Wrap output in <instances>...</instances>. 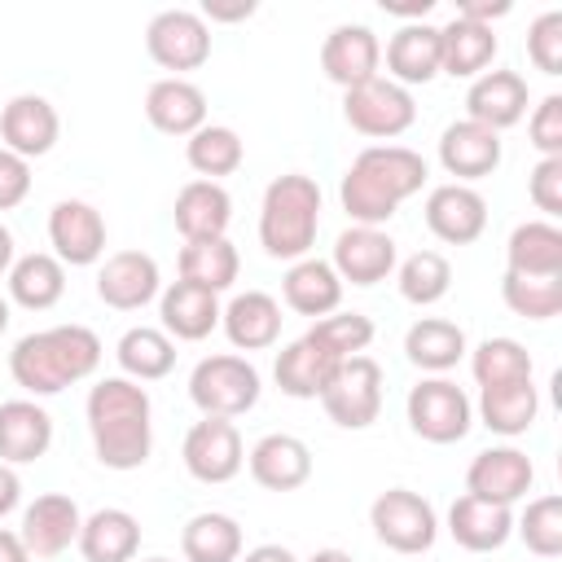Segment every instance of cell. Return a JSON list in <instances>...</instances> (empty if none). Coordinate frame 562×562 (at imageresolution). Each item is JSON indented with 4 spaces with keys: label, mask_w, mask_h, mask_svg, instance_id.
I'll return each mask as SVG.
<instances>
[{
    "label": "cell",
    "mask_w": 562,
    "mask_h": 562,
    "mask_svg": "<svg viewBox=\"0 0 562 562\" xmlns=\"http://www.w3.org/2000/svg\"><path fill=\"white\" fill-rule=\"evenodd\" d=\"M92 452L105 470H140L154 452V404L149 391L123 373L101 378L83 400Z\"/></svg>",
    "instance_id": "cell-1"
},
{
    "label": "cell",
    "mask_w": 562,
    "mask_h": 562,
    "mask_svg": "<svg viewBox=\"0 0 562 562\" xmlns=\"http://www.w3.org/2000/svg\"><path fill=\"white\" fill-rule=\"evenodd\" d=\"M426 158L408 145H364L351 167L342 171V184H338V202L347 211L351 224H364V228H382L395 220V211L422 193L426 184Z\"/></svg>",
    "instance_id": "cell-2"
},
{
    "label": "cell",
    "mask_w": 562,
    "mask_h": 562,
    "mask_svg": "<svg viewBox=\"0 0 562 562\" xmlns=\"http://www.w3.org/2000/svg\"><path fill=\"white\" fill-rule=\"evenodd\" d=\"M97 364H101V338L88 325H53L22 334L9 351V373L31 400H48L92 378Z\"/></svg>",
    "instance_id": "cell-3"
},
{
    "label": "cell",
    "mask_w": 562,
    "mask_h": 562,
    "mask_svg": "<svg viewBox=\"0 0 562 562\" xmlns=\"http://www.w3.org/2000/svg\"><path fill=\"white\" fill-rule=\"evenodd\" d=\"M321 228V184L303 171H285L263 189L259 202V246L268 259H303Z\"/></svg>",
    "instance_id": "cell-4"
},
{
    "label": "cell",
    "mask_w": 562,
    "mask_h": 562,
    "mask_svg": "<svg viewBox=\"0 0 562 562\" xmlns=\"http://www.w3.org/2000/svg\"><path fill=\"white\" fill-rule=\"evenodd\" d=\"M259 369L246 356H206L189 373V400L202 417H241L259 404Z\"/></svg>",
    "instance_id": "cell-5"
},
{
    "label": "cell",
    "mask_w": 562,
    "mask_h": 562,
    "mask_svg": "<svg viewBox=\"0 0 562 562\" xmlns=\"http://www.w3.org/2000/svg\"><path fill=\"white\" fill-rule=\"evenodd\" d=\"M342 119H347L351 132L391 145L395 136H404L417 123V101H413L408 88H400L395 79L378 75V79L342 92Z\"/></svg>",
    "instance_id": "cell-6"
},
{
    "label": "cell",
    "mask_w": 562,
    "mask_h": 562,
    "mask_svg": "<svg viewBox=\"0 0 562 562\" xmlns=\"http://www.w3.org/2000/svg\"><path fill=\"white\" fill-rule=\"evenodd\" d=\"M408 426L426 443H457L474 426V404L452 378H422L404 400Z\"/></svg>",
    "instance_id": "cell-7"
},
{
    "label": "cell",
    "mask_w": 562,
    "mask_h": 562,
    "mask_svg": "<svg viewBox=\"0 0 562 562\" xmlns=\"http://www.w3.org/2000/svg\"><path fill=\"white\" fill-rule=\"evenodd\" d=\"M369 527L395 553H426L439 540V514H435V505L422 492H408V487H386L369 505Z\"/></svg>",
    "instance_id": "cell-8"
},
{
    "label": "cell",
    "mask_w": 562,
    "mask_h": 562,
    "mask_svg": "<svg viewBox=\"0 0 562 562\" xmlns=\"http://www.w3.org/2000/svg\"><path fill=\"white\" fill-rule=\"evenodd\" d=\"M321 408L342 430H364L382 413V364L373 356H351L334 369L329 386L321 391Z\"/></svg>",
    "instance_id": "cell-9"
},
{
    "label": "cell",
    "mask_w": 562,
    "mask_h": 562,
    "mask_svg": "<svg viewBox=\"0 0 562 562\" xmlns=\"http://www.w3.org/2000/svg\"><path fill=\"white\" fill-rule=\"evenodd\" d=\"M145 53L171 70V79H184V70H198L211 57V26L193 9H162L145 26Z\"/></svg>",
    "instance_id": "cell-10"
},
{
    "label": "cell",
    "mask_w": 562,
    "mask_h": 562,
    "mask_svg": "<svg viewBox=\"0 0 562 562\" xmlns=\"http://www.w3.org/2000/svg\"><path fill=\"white\" fill-rule=\"evenodd\" d=\"M180 461L198 483H228L246 465L241 430L228 417H202L189 426V435L180 443Z\"/></svg>",
    "instance_id": "cell-11"
},
{
    "label": "cell",
    "mask_w": 562,
    "mask_h": 562,
    "mask_svg": "<svg viewBox=\"0 0 562 562\" xmlns=\"http://www.w3.org/2000/svg\"><path fill=\"white\" fill-rule=\"evenodd\" d=\"M48 246L70 268H92L105 255V220L83 198H61L48 211Z\"/></svg>",
    "instance_id": "cell-12"
},
{
    "label": "cell",
    "mask_w": 562,
    "mask_h": 562,
    "mask_svg": "<svg viewBox=\"0 0 562 562\" xmlns=\"http://www.w3.org/2000/svg\"><path fill=\"white\" fill-rule=\"evenodd\" d=\"M162 294V272L149 250H114L97 268V299L114 312H140Z\"/></svg>",
    "instance_id": "cell-13"
},
{
    "label": "cell",
    "mask_w": 562,
    "mask_h": 562,
    "mask_svg": "<svg viewBox=\"0 0 562 562\" xmlns=\"http://www.w3.org/2000/svg\"><path fill=\"white\" fill-rule=\"evenodd\" d=\"M321 70L342 92L347 88H360V83H369V79L382 75V40L364 22H342L321 44Z\"/></svg>",
    "instance_id": "cell-14"
},
{
    "label": "cell",
    "mask_w": 562,
    "mask_h": 562,
    "mask_svg": "<svg viewBox=\"0 0 562 562\" xmlns=\"http://www.w3.org/2000/svg\"><path fill=\"white\" fill-rule=\"evenodd\" d=\"M536 483V465L522 448L514 443H501V448H483L470 470H465V492L479 496V501H492V505H509L522 501Z\"/></svg>",
    "instance_id": "cell-15"
},
{
    "label": "cell",
    "mask_w": 562,
    "mask_h": 562,
    "mask_svg": "<svg viewBox=\"0 0 562 562\" xmlns=\"http://www.w3.org/2000/svg\"><path fill=\"white\" fill-rule=\"evenodd\" d=\"M422 215H426V228L439 241H448V246H470L487 228V202H483V193L474 184H457V180L435 184L426 193Z\"/></svg>",
    "instance_id": "cell-16"
},
{
    "label": "cell",
    "mask_w": 562,
    "mask_h": 562,
    "mask_svg": "<svg viewBox=\"0 0 562 562\" xmlns=\"http://www.w3.org/2000/svg\"><path fill=\"white\" fill-rule=\"evenodd\" d=\"M79 527H83V514H79L75 496H66V492H44V496H35V501L22 509L18 540L26 544L31 558H57V553H66V549L79 540Z\"/></svg>",
    "instance_id": "cell-17"
},
{
    "label": "cell",
    "mask_w": 562,
    "mask_h": 562,
    "mask_svg": "<svg viewBox=\"0 0 562 562\" xmlns=\"http://www.w3.org/2000/svg\"><path fill=\"white\" fill-rule=\"evenodd\" d=\"M61 136V119L53 110L48 97L40 92H18L4 110H0V145L18 158H44Z\"/></svg>",
    "instance_id": "cell-18"
},
{
    "label": "cell",
    "mask_w": 562,
    "mask_h": 562,
    "mask_svg": "<svg viewBox=\"0 0 562 562\" xmlns=\"http://www.w3.org/2000/svg\"><path fill=\"white\" fill-rule=\"evenodd\" d=\"M329 268L338 272V281L347 285H378L395 272V237L386 228H364V224H351L338 233L334 241V259Z\"/></svg>",
    "instance_id": "cell-19"
},
{
    "label": "cell",
    "mask_w": 562,
    "mask_h": 562,
    "mask_svg": "<svg viewBox=\"0 0 562 562\" xmlns=\"http://www.w3.org/2000/svg\"><path fill=\"white\" fill-rule=\"evenodd\" d=\"M439 167L457 180V184H474L483 176H492L501 167V132L457 119L443 127L439 136Z\"/></svg>",
    "instance_id": "cell-20"
},
{
    "label": "cell",
    "mask_w": 562,
    "mask_h": 562,
    "mask_svg": "<svg viewBox=\"0 0 562 562\" xmlns=\"http://www.w3.org/2000/svg\"><path fill=\"white\" fill-rule=\"evenodd\" d=\"M246 465H250V479L259 487H268V492H299L312 479V448L299 435L272 430V435H263L246 452Z\"/></svg>",
    "instance_id": "cell-21"
},
{
    "label": "cell",
    "mask_w": 562,
    "mask_h": 562,
    "mask_svg": "<svg viewBox=\"0 0 562 562\" xmlns=\"http://www.w3.org/2000/svg\"><path fill=\"white\" fill-rule=\"evenodd\" d=\"M527 114V79L518 70H483L465 88V119L492 132L514 127Z\"/></svg>",
    "instance_id": "cell-22"
},
{
    "label": "cell",
    "mask_w": 562,
    "mask_h": 562,
    "mask_svg": "<svg viewBox=\"0 0 562 562\" xmlns=\"http://www.w3.org/2000/svg\"><path fill=\"white\" fill-rule=\"evenodd\" d=\"M382 61H386V79H395L408 92L417 83H430L439 75V26H430V22L395 26V35L382 48Z\"/></svg>",
    "instance_id": "cell-23"
},
{
    "label": "cell",
    "mask_w": 562,
    "mask_h": 562,
    "mask_svg": "<svg viewBox=\"0 0 562 562\" xmlns=\"http://www.w3.org/2000/svg\"><path fill=\"white\" fill-rule=\"evenodd\" d=\"M145 119L154 132L162 136H193L198 127H206V92L193 79H158L145 92Z\"/></svg>",
    "instance_id": "cell-24"
},
{
    "label": "cell",
    "mask_w": 562,
    "mask_h": 562,
    "mask_svg": "<svg viewBox=\"0 0 562 562\" xmlns=\"http://www.w3.org/2000/svg\"><path fill=\"white\" fill-rule=\"evenodd\" d=\"M53 448V417L40 400H4L0 404V461L31 465Z\"/></svg>",
    "instance_id": "cell-25"
},
{
    "label": "cell",
    "mask_w": 562,
    "mask_h": 562,
    "mask_svg": "<svg viewBox=\"0 0 562 562\" xmlns=\"http://www.w3.org/2000/svg\"><path fill=\"white\" fill-rule=\"evenodd\" d=\"M171 220L184 241H206V237H228L233 224V198L220 180H189L176 193Z\"/></svg>",
    "instance_id": "cell-26"
},
{
    "label": "cell",
    "mask_w": 562,
    "mask_h": 562,
    "mask_svg": "<svg viewBox=\"0 0 562 562\" xmlns=\"http://www.w3.org/2000/svg\"><path fill=\"white\" fill-rule=\"evenodd\" d=\"M158 329L171 342H202L215 325H220V294L198 290L189 281H171L158 294Z\"/></svg>",
    "instance_id": "cell-27"
},
{
    "label": "cell",
    "mask_w": 562,
    "mask_h": 562,
    "mask_svg": "<svg viewBox=\"0 0 562 562\" xmlns=\"http://www.w3.org/2000/svg\"><path fill=\"white\" fill-rule=\"evenodd\" d=\"M281 303L263 290H241L220 307V325L237 351H263L281 338Z\"/></svg>",
    "instance_id": "cell-28"
},
{
    "label": "cell",
    "mask_w": 562,
    "mask_h": 562,
    "mask_svg": "<svg viewBox=\"0 0 562 562\" xmlns=\"http://www.w3.org/2000/svg\"><path fill=\"white\" fill-rule=\"evenodd\" d=\"M281 299H285L290 312L321 321V316L338 312V303H342V281H338V272L329 268V259L303 255V259H294V263L285 268V277H281Z\"/></svg>",
    "instance_id": "cell-29"
},
{
    "label": "cell",
    "mask_w": 562,
    "mask_h": 562,
    "mask_svg": "<svg viewBox=\"0 0 562 562\" xmlns=\"http://www.w3.org/2000/svg\"><path fill=\"white\" fill-rule=\"evenodd\" d=\"M448 536L470 553H496L514 536V509L479 496H457L448 509Z\"/></svg>",
    "instance_id": "cell-30"
},
{
    "label": "cell",
    "mask_w": 562,
    "mask_h": 562,
    "mask_svg": "<svg viewBox=\"0 0 562 562\" xmlns=\"http://www.w3.org/2000/svg\"><path fill=\"white\" fill-rule=\"evenodd\" d=\"M496 31L470 18H452L448 26H439V75L452 79H479L492 61H496Z\"/></svg>",
    "instance_id": "cell-31"
},
{
    "label": "cell",
    "mask_w": 562,
    "mask_h": 562,
    "mask_svg": "<svg viewBox=\"0 0 562 562\" xmlns=\"http://www.w3.org/2000/svg\"><path fill=\"white\" fill-rule=\"evenodd\" d=\"M465 351H470L465 329L457 321H443V316H422L404 334L408 364L422 369V373H430V378H443L448 369H457L465 360Z\"/></svg>",
    "instance_id": "cell-32"
},
{
    "label": "cell",
    "mask_w": 562,
    "mask_h": 562,
    "mask_svg": "<svg viewBox=\"0 0 562 562\" xmlns=\"http://www.w3.org/2000/svg\"><path fill=\"white\" fill-rule=\"evenodd\" d=\"M79 553L83 562H136V549H140V522L132 509H119V505H105V509H92L79 527Z\"/></svg>",
    "instance_id": "cell-33"
},
{
    "label": "cell",
    "mask_w": 562,
    "mask_h": 562,
    "mask_svg": "<svg viewBox=\"0 0 562 562\" xmlns=\"http://www.w3.org/2000/svg\"><path fill=\"white\" fill-rule=\"evenodd\" d=\"M4 285H9V303L26 307V312H48L66 294V263L53 250L18 255L9 277H4Z\"/></svg>",
    "instance_id": "cell-34"
},
{
    "label": "cell",
    "mask_w": 562,
    "mask_h": 562,
    "mask_svg": "<svg viewBox=\"0 0 562 562\" xmlns=\"http://www.w3.org/2000/svg\"><path fill=\"white\" fill-rule=\"evenodd\" d=\"M338 364H342V360H334L329 351H321V347L303 334V338H294L290 347L277 351L272 378H277L281 395H290V400H321V391L329 386V378H334Z\"/></svg>",
    "instance_id": "cell-35"
},
{
    "label": "cell",
    "mask_w": 562,
    "mask_h": 562,
    "mask_svg": "<svg viewBox=\"0 0 562 562\" xmlns=\"http://www.w3.org/2000/svg\"><path fill=\"white\" fill-rule=\"evenodd\" d=\"M505 272L562 277V228L553 220H522L505 241Z\"/></svg>",
    "instance_id": "cell-36"
},
{
    "label": "cell",
    "mask_w": 562,
    "mask_h": 562,
    "mask_svg": "<svg viewBox=\"0 0 562 562\" xmlns=\"http://www.w3.org/2000/svg\"><path fill=\"white\" fill-rule=\"evenodd\" d=\"M479 422L492 430V435H527L540 417V391L531 382H509V386H487L479 391Z\"/></svg>",
    "instance_id": "cell-37"
},
{
    "label": "cell",
    "mask_w": 562,
    "mask_h": 562,
    "mask_svg": "<svg viewBox=\"0 0 562 562\" xmlns=\"http://www.w3.org/2000/svg\"><path fill=\"white\" fill-rule=\"evenodd\" d=\"M114 360H119L123 378H132V382H158V378H167L176 369V342L158 325H132L114 342Z\"/></svg>",
    "instance_id": "cell-38"
},
{
    "label": "cell",
    "mask_w": 562,
    "mask_h": 562,
    "mask_svg": "<svg viewBox=\"0 0 562 562\" xmlns=\"http://www.w3.org/2000/svg\"><path fill=\"white\" fill-rule=\"evenodd\" d=\"M184 562H237L241 558V522L220 509H202L180 531Z\"/></svg>",
    "instance_id": "cell-39"
},
{
    "label": "cell",
    "mask_w": 562,
    "mask_h": 562,
    "mask_svg": "<svg viewBox=\"0 0 562 562\" xmlns=\"http://www.w3.org/2000/svg\"><path fill=\"white\" fill-rule=\"evenodd\" d=\"M241 272V255L228 237H206V241H184L180 246V281L224 294Z\"/></svg>",
    "instance_id": "cell-40"
},
{
    "label": "cell",
    "mask_w": 562,
    "mask_h": 562,
    "mask_svg": "<svg viewBox=\"0 0 562 562\" xmlns=\"http://www.w3.org/2000/svg\"><path fill=\"white\" fill-rule=\"evenodd\" d=\"M184 158L198 171V180H220V176H233L246 162V145H241V136L233 127L206 123L184 140Z\"/></svg>",
    "instance_id": "cell-41"
},
{
    "label": "cell",
    "mask_w": 562,
    "mask_h": 562,
    "mask_svg": "<svg viewBox=\"0 0 562 562\" xmlns=\"http://www.w3.org/2000/svg\"><path fill=\"white\" fill-rule=\"evenodd\" d=\"M470 373H474L479 391L509 386V382H531V351L518 338H483L470 351Z\"/></svg>",
    "instance_id": "cell-42"
},
{
    "label": "cell",
    "mask_w": 562,
    "mask_h": 562,
    "mask_svg": "<svg viewBox=\"0 0 562 562\" xmlns=\"http://www.w3.org/2000/svg\"><path fill=\"white\" fill-rule=\"evenodd\" d=\"M400 299L413 307H430L452 290V263L439 250H413L404 263H395Z\"/></svg>",
    "instance_id": "cell-43"
},
{
    "label": "cell",
    "mask_w": 562,
    "mask_h": 562,
    "mask_svg": "<svg viewBox=\"0 0 562 562\" xmlns=\"http://www.w3.org/2000/svg\"><path fill=\"white\" fill-rule=\"evenodd\" d=\"M501 299L514 316L522 321H553L562 312V277H522L505 272L501 277Z\"/></svg>",
    "instance_id": "cell-44"
},
{
    "label": "cell",
    "mask_w": 562,
    "mask_h": 562,
    "mask_svg": "<svg viewBox=\"0 0 562 562\" xmlns=\"http://www.w3.org/2000/svg\"><path fill=\"white\" fill-rule=\"evenodd\" d=\"M307 338L334 360H351V356H364V347L373 342V321L364 312H329L307 329Z\"/></svg>",
    "instance_id": "cell-45"
},
{
    "label": "cell",
    "mask_w": 562,
    "mask_h": 562,
    "mask_svg": "<svg viewBox=\"0 0 562 562\" xmlns=\"http://www.w3.org/2000/svg\"><path fill=\"white\" fill-rule=\"evenodd\" d=\"M514 531L536 558H558L562 553V496H536L527 509L514 518Z\"/></svg>",
    "instance_id": "cell-46"
},
{
    "label": "cell",
    "mask_w": 562,
    "mask_h": 562,
    "mask_svg": "<svg viewBox=\"0 0 562 562\" xmlns=\"http://www.w3.org/2000/svg\"><path fill=\"white\" fill-rule=\"evenodd\" d=\"M527 57L540 75H562V9H544L527 26Z\"/></svg>",
    "instance_id": "cell-47"
},
{
    "label": "cell",
    "mask_w": 562,
    "mask_h": 562,
    "mask_svg": "<svg viewBox=\"0 0 562 562\" xmlns=\"http://www.w3.org/2000/svg\"><path fill=\"white\" fill-rule=\"evenodd\" d=\"M527 136L540 149V158H562V97L549 92L527 119Z\"/></svg>",
    "instance_id": "cell-48"
},
{
    "label": "cell",
    "mask_w": 562,
    "mask_h": 562,
    "mask_svg": "<svg viewBox=\"0 0 562 562\" xmlns=\"http://www.w3.org/2000/svg\"><path fill=\"white\" fill-rule=\"evenodd\" d=\"M527 198L536 202V211H544V220L562 215V158H540L527 176Z\"/></svg>",
    "instance_id": "cell-49"
},
{
    "label": "cell",
    "mask_w": 562,
    "mask_h": 562,
    "mask_svg": "<svg viewBox=\"0 0 562 562\" xmlns=\"http://www.w3.org/2000/svg\"><path fill=\"white\" fill-rule=\"evenodd\" d=\"M26 193H31V162L0 145V211L22 206Z\"/></svg>",
    "instance_id": "cell-50"
},
{
    "label": "cell",
    "mask_w": 562,
    "mask_h": 562,
    "mask_svg": "<svg viewBox=\"0 0 562 562\" xmlns=\"http://www.w3.org/2000/svg\"><path fill=\"white\" fill-rule=\"evenodd\" d=\"M255 13V0H206L202 22H246Z\"/></svg>",
    "instance_id": "cell-51"
},
{
    "label": "cell",
    "mask_w": 562,
    "mask_h": 562,
    "mask_svg": "<svg viewBox=\"0 0 562 562\" xmlns=\"http://www.w3.org/2000/svg\"><path fill=\"white\" fill-rule=\"evenodd\" d=\"M509 9H514L509 0H461V4H457V18H470V22L492 26V18H505Z\"/></svg>",
    "instance_id": "cell-52"
},
{
    "label": "cell",
    "mask_w": 562,
    "mask_h": 562,
    "mask_svg": "<svg viewBox=\"0 0 562 562\" xmlns=\"http://www.w3.org/2000/svg\"><path fill=\"white\" fill-rule=\"evenodd\" d=\"M18 501H22V479H18V470H13V465H4V461H0V518H4V514H13V509H18Z\"/></svg>",
    "instance_id": "cell-53"
},
{
    "label": "cell",
    "mask_w": 562,
    "mask_h": 562,
    "mask_svg": "<svg viewBox=\"0 0 562 562\" xmlns=\"http://www.w3.org/2000/svg\"><path fill=\"white\" fill-rule=\"evenodd\" d=\"M237 562H299L285 544H255V549H246Z\"/></svg>",
    "instance_id": "cell-54"
},
{
    "label": "cell",
    "mask_w": 562,
    "mask_h": 562,
    "mask_svg": "<svg viewBox=\"0 0 562 562\" xmlns=\"http://www.w3.org/2000/svg\"><path fill=\"white\" fill-rule=\"evenodd\" d=\"M0 562H31V553H26V544L18 540V531H4V527H0Z\"/></svg>",
    "instance_id": "cell-55"
},
{
    "label": "cell",
    "mask_w": 562,
    "mask_h": 562,
    "mask_svg": "<svg viewBox=\"0 0 562 562\" xmlns=\"http://www.w3.org/2000/svg\"><path fill=\"white\" fill-rule=\"evenodd\" d=\"M13 259H18V250H13V233H9L4 224H0V277H9Z\"/></svg>",
    "instance_id": "cell-56"
},
{
    "label": "cell",
    "mask_w": 562,
    "mask_h": 562,
    "mask_svg": "<svg viewBox=\"0 0 562 562\" xmlns=\"http://www.w3.org/2000/svg\"><path fill=\"white\" fill-rule=\"evenodd\" d=\"M307 562H356V558H351L347 549H316Z\"/></svg>",
    "instance_id": "cell-57"
},
{
    "label": "cell",
    "mask_w": 562,
    "mask_h": 562,
    "mask_svg": "<svg viewBox=\"0 0 562 562\" xmlns=\"http://www.w3.org/2000/svg\"><path fill=\"white\" fill-rule=\"evenodd\" d=\"M9 321H13V303H9L4 294H0V334L9 329Z\"/></svg>",
    "instance_id": "cell-58"
},
{
    "label": "cell",
    "mask_w": 562,
    "mask_h": 562,
    "mask_svg": "<svg viewBox=\"0 0 562 562\" xmlns=\"http://www.w3.org/2000/svg\"><path fill=\"white\" fill-rule=\"evenodd\" d=\"M145 562H171V558H145Z\"/></svg>",
    "instance_id": "cell-59"
}]
</instances>
